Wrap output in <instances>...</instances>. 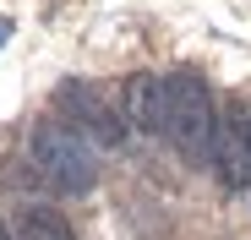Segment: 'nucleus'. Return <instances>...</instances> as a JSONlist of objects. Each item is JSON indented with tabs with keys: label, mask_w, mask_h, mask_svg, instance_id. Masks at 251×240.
I'll list each match as a JSON object with an SVG mask.
<instances>
[{
	"label": "nucleus",
	"mask_w": 251,
	"mask_h": 240,
	"mask_svg": "<svg viewBox=\"0 0 251 240\" xmlns=\"http://www.w3.org/2000/svg\"><path fill=\"white\" fill-rule=\"evenodd\" d=\"M164 93H170V120L164 131L175 137V147L186 158H213V131H219V109H213V93L197 71H175L164 76Z\"/></svg>",
	"instance_id": "f257e3e1"
},
{
	"label": "nucleus",
	"mask_w": 251,
	"mask_h": 240,
	"mask_svg": "<svg viewBox=\"0 0 251 240\" xmlns=\"http://www.w3.org/2000/svg\"><path fill=\"white\" fill-rule=\"evenodd\" d=\"M33 164L60 191H93L99 186V158H93L88 137L71 131L66 120H38L33 126Z\"/></svg>",
	"instance_id": "f03ea898"
},
{
	"label": "nucleus",
	"mask_w": 251,
	"mask_h": 240,
	"mask_svg": "<svg viewBox=\"0 0 251 240\" xmlns=\"http://www.w3.org/2000/svg\"><path fill=\"white\" fill-rule=\"evenodd\" d=\"M213 164L229 186H251V109L229 98L219 109V131H213Z\"/></svg>",
	"instance_id": "7ed1b4c3"
},
{
	"label": "nucleus",
	"mask_w": 251,
	"mask_h": 240,
	"mask_svg": "<svg viewBox=\"0 0 251 240\" xmlns=\"http://www.w3.org/2000/svg\"><path fill=\"white\" fill-rule=\"evenodd\" d=\"M60 109L76 120L71 131H88V137L104 142V147H115V142L126 137V120H120V115H115V109L88 88V82H66V88H60Z\"/></svg>",
	"instance_id": "20e7f679"
},
{
	"label": "nucleus",
	"mask_w": 251,
	"mask_h": 240,
	"mask_svg": "<svg viewBox=\"0 0 251 240\" xmlns=\"http://www.w3.org/2000/svg\"><path fill=\"white\" fill-rule=\"evenodd\" d=\"M164 120H170V93H164V76H153V71L126 76V126L158 137Z\"/></svg>",
	"instance_id": "39448f33"
},
{
	"label": "nucleus",
	"mask_w": 251,
	"mask_h": 240,
	"mask_svg": "<svg viewBox=\"0 0 251 240\" xmlns=\"http://www.w3.org/2000/svg\"><path fill=\"white\" fill-rule=\"evenodd\" d=\"M17 240H76V235H71V224H66L60 213H50V208H27L22 224H17Z\"/></svg>",
	"instance_id": "423d86ee"
},
{
	"label": "nucleus",
	"mask_w": 251,
	"mask_h": 240,
	"mask_svg": "<svg viewBox=\"0 0 251 240\" xmlns=\"http://www.w3.org/2000/svg\"><path fill=\"white\" fill-rule=\"evenodd\" d=\"M6 38H11V17H0V49H6Z\"/></svg>",
	"instance_id": "0eeeda50"
},
{
	"label": "nucleus",
	"mask_w": 251,
	"mask_h": 240,
	"mask_svg": "<svg viewBox=\"0 0 251 240\" xmlns=\"http://www.w3.org/2000/svg\"><path fill=\"white\" fill-rule=\"evenodd\" d=\"M0 240H17V235H11V229H6V224H0Z\"/></svg>",
	"instance_id": "6e6552de"
}]
</instances>
